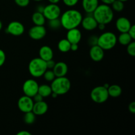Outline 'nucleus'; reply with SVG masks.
<instances>
[{"mask_svg": "<svg viewBox=\"0 0 135 135\" xmlns=\"http://www.w3.org/2000/svg\"><path fill=\"white\" fill-rule=\"evenodd\" d=\"M133 40L128 32H122L117 38V42L122 46H127Z\"/></svg>", "mask_w": 135, "mask_h": 135, "instance_id": "24", "label": "nucleus"}, {"mask_svg": "<svg viewBox=\"0 0 135 135\" xmlns=\"http://www.w3.org/2000/svg\"><path fill=\"white\" fill-rule=\"evenodd\" d=\"M79 49V45L78 44H71V50L70 51H76Z\"/></svg>", "mask_w": 135, "mask_h": 135, "instance_id": "38", "label": "nucleus"}, {"mask_svg": "<svg viewBox=\"0 0 135 135\" xmlns=\"http://www.w3.org/2000/svg\"><path fill=\"white\" fill-rule=\"evenodd\" d=\"M46 67H47V69H53L55 65V61L53 60V59H50V60L46 61Z\"/></svg>", "mask_w": 135, "mask_h": 135, "instance_id": "34", "label": "nucleus"}, {"mask_svg": "<svg viewBox=\"0 0 135 135\" xmlns=\"http://www.w3.org/2000/svg\"><path fill=\"white\" fill-rule=\"evenodd\" d=\"M127 51L130 56H135V42L133 40L127 46Z\"/></svg>", "mask_w": 135, "mask_h": 135, "instance_id": "29", "label": "nucleus"}, {"mask_svg": "<svg viewBox=\"0 0 135 135\" xmlns=\"http://www.w3.org/2000/svg\"><path fill=\"white\" fill-rule=\"evenodd\" d=\"M50 86L52 90V92H54L58 96H61L68 93L71 89V84L69 79L65 76L55 77V79L51 82Z\"/></svg>", "mask_w": 135, "mask_h": 135, "instance_id": "3", "label": "nucleus"}, {"mask_svg": "<svg viewBox=\"0 0 135 135\" xmlns=\"http://www.w3.org/2000/svg\"><path fill=\"white\" fill-rule=\"evenodd\" d=\"M48 26L52 30H58L61 26L60 18H55V19L50 20L48 22Z\"/></svg>", "mask_w": 135, "mask_h": 135, "instance_id": "27", "label": "nucleus"}, {"mask_svg": "<svg viewBox=\"0 0 135 135\" xmlns=\"http://www.w3.org/2000/svg\"><path fill=\"white\" fill-rule=\"evenodd\" d=\"M97 28L100 30H104V29L105 28V25H104V24H102V23H98V24Z\"/></svg>", "mask_w": 135, "mask_h": 135, "instance_id": "41", "label": "nucleus"}, {"mask_svg": "<svg viewBox=\"0 0 135 135\" xmlns=\"http://www.w3.org/2000/svg\"><path fill=\"white\" fill-rule=\"evenodd\" d=\"M99 5L98 0H83L82 6L86 13H92Z\"/></svg>", "mask_w": 135, "mask_h": 135, "instance_id": "19", "label": "nucleus"}, {"mask_svg": "<svg viewBox=\"0 0 135 135\" xmlns=\"http://www.w3.org/2000/svg\"><path fill=\"white\" fill-rule=\"evenodd\" d=\"M39 84L34 79H28L22 85V91L26 96L32 98L38 93Z\"/></svg>", "mask_w": 135, "mask_h": 135, "instance_id": "8", "label": "nucleus"}, {"mask_svg": "<svg viewBox=\"0 0 135 135\" xmlns=\"http://www.w3.org/2000/svg\"><path fill=\"white\" fill-rule=\"evenodd\" d=\"M6 60V55L4 51L1 49H0V67L3 65Z\"/></svg>", "mask_w": 135, "mask_h": 135, "instance_id": "33", "label": "nucleus"}, {"mask_svg": "<svg viewBox=\"0 0 135 135\" xmlns=\"http://www.w3.org/2000/svg\"><path fill=\"white\" fill-rule=\"evenodd\" d=\"M71 45L69 41L67 38L61 39L58 42L57 47L59 51L62 53H67L71 50Z\"/></svg>", "mask_w": 135, "mask_h": 135, "instance_id": "22", "label": "nucleus"}, {"mask_svg": "<svg viewBox=\"0 0 135 135\" xmlns=\"http://www.w3.org/2000/svg\"><path fill=\"white\" fill-rule=\"evenodd\" d=\"M39 57L45 61L53 59L54 51L53 50L48 46H43L39 50Z\"/></svg>", "mask_w": 135, "mask_h": 135, "instance_id": "18", "label": "nucleus"}, {"mask_svg": "<svg viewBox=\"0 0 135 135\" xmlns=\"http://www.w3.org/2000/svg\"><path fill=\"white\" fill-rule=\"evenodd\" d=\"M44 79L47 82H52L56 77L52 69H47L43 75Z\"/></svg>", "mask_w": 135, "mask_h": 135, "instance_id": "28", "label": "nucleus"}, {"mask_svg": "<svg viewBox=\"0 0 135 135\" xmlns=\"http://www.w3.org/2000/svg\"><path fill=\"white\" fill-rule=\"evenodd\" d=\"M103 86H104V87H105V88H108V87H109V84H108V83H105V84H104V85H103Z\"/></svg>", "mask_w": 135, "mask_h": 135, "instance_id": "45", "label": "nucleus"}, {"mask_svg": "<svg viewBox=\"0 0 135 135\" xmlns=\"http://www.w3.org/2000/svg\"><path fill=\"white\" fill-rule=\"evenodd\" d=\"M32 99H33V101H34V102H38L42 101V100H44V98L42 97V96H41L40 94L37 93V94H36L34 96H33Z\"/></svg>", "mask_w": 135, "mask_h": 135, "instance_id": "36", "label": "nucleus"}, {"mask_svg": "<svg viewBox=\"0 0 135 135\" xmlns=\"http://www.w3.org/2000/svg\"><path fill=\"white\" fill-rule=\"evenodd\" d=\"M89 54L92 61L95 62H100L104 59V50L98 45H96L90 47Z\"/></svg>", "mask_w": 135, "mask_h": 135, "instance_id": "13", "label": "nucleus"}, {"mask_svg": "<svg viewBox=\"0 0 135 135\" xmlns=\"http://www.w3.org/2000/svg\"><path fill=\"white\" fill-rule=\"evenodd\" d=\"M14 1L18 6L21 7H25L29 5L30 0H14Z\"/></svg>", "mask_w": 135, "mask_h": 135, "instance_id": "31", "label": "nucleus"}, {"mask_svg": "<svg viewBox=\"0 0 135 135\" xmlns=\"http://www.w3.org/2000/svg\"><path fill=\"white\" fill-rule=\"evenodd\" d=\"M34 103L32 98L24 95L18 99L17 105L19 110L25 113L32 110Z\"/></svg>", "mask_w": 135, "mask_h": 135, "instance_id": "9", "label": "nucleus"}, {"mask_svg": "<svg viewBox=\"0 0 135 135\" xmlns=\"http://www.w3.org/2000/svg\"><path fill=\"white\" fill-rule=\"evenodd\" d=\"M46 33L47 31L44 26L34 25L29 30L28 36L31 39L34 40H40L46 36Z\"/></svg>", "mask_w": 135, "mask_h": 135, "instance_id": "11", "label": "nucleus"}, {"mask_svg": "<svg viewBox=\"0 0 135 135\" xmlns=\"http://www.w3.org/2000/svg\"><path fill=\"white\" fill-rule=\"evenodd\" d=\"M33 1H43V0H33Z\"/></svg>", "mask_w": 135, "mask_h": 135, "instance_id": "48", "label": "nucleus"}, {"mask_svg": "<svg viewBox=\"0 0 135 135\" xmlns=\"http://www.w3.org/2000/svg\"><path fill=\"white\" fill-rule=\"evenodd\" d=\"M36 116V115L32 111L25 113V115L23 117L24 122L27 125H32L35 122Z\"/></svg>", "mask_w": 135, "mask_h": 135, "instance_id": "25", "label": "nucleus"}, {"mask_svg": "<svg viewBox=\"0 0 135 135\" xmlns=\"http://www.w3.org/2000/svg\"><path fill=\"white\" fill-rule=\"evenodd\" d=\"M17 135H31V133L26 131H21L17 133Z\"/></svg>", "mask_w": 135, "mask_h": 135, "instance_id": "39", "label": "nucleus"}, {"mask_svg": "<svg viewBox=\"0 0 135 135\" xmlns=\"http://www.w3.org/2000/svg\"><path fill=\"white\" fill-rule=\"evenodd\" d=\"M48 110V105L44 100L38 102H34L32 112L36 115H43Z\"/></svg>", "mask_w": 135, "mask_h": 135, "instance_id": "16", "label": "nucleus"}, {"mask_svg": "<svg viewBox=\"0 0 135 135\" xmlns=\"http://www.w3.org/2000/svg\"><path fill=\"white\" fill-rule=\"evenodd\" d=\"M46 70V61L40 57L34 58L28 64V71L33 77L39 78L42 76Z\"/></svg>", "mask_w": 135, "mask_h": 135, "instance_id": "4", "label": "nucleus"}, {"mask_svg": "<svg viewBox=\"0 0 135 135\" xmlns=\"http://www.w3.org/2000/svg\"><path fill=\"white\" fill-rule=\"evenodd\" d=\"M108 88L104 86H98L92 90L90 92L91 100L97 104H103L109 98Z\"/></svg>", "mask_w": 135, "mask_h": 135, "instance_id": "6", "label": "nucleus"}, {"mask_svg": "<svg viewBox=\"0 0 135 135\" xmlns=\"http://www.w3.org/2000/svg\"><path fill=\"white\" fill-rule=\"evenodd\" d=\"M86 16L83 18L81 21L82 26L84 30L87 31H92L97 28L98 22L93 17L92 13H86Z\"/></svg>", "mask_w": 135, "mask_h": 135, "instance_id": "12", "label": "nucleus"}, {"mask_svg": "<svg viewBox=\"0 0 135 135\" xmlns=\"http://www.w3.org/2000/svg\"><path fill=\"white\" fill-rule=\"evenodd\" d=\"M79 0H63V2L66 6L67 7H74L79 3Z\"/></svg>", "mask_w": 135, "mask_h": 135, "instance_id": "32", "label": "nucleus"}, {"mask_svg": "<svg viewBox=\"0 0 135 135\" xmlns=\"http://www.w3.org/2000/svg\"><path fill=\"white\" fill-rule=\"evenodd\" d=\"M119 1H123V2H126V1H129V0H119Z\"/></svg>", "mask_w": 135, "mask_h": 135, "instance_id": "47", "label": "nucleus"}, {"mask_svg": "<svg viewBox=\"0 0 135 135\" xmlns=\"http://www.w3.org/2000/svg\"><path fill=\"white\" fill-rule=\"evenodd\" d=\"M48 1L50 3L57 4L60 1V0H48Z\"/></svg>", "mask_w": 135, "mask_h": 135, "instance_id": "43", "label": "nucleus"}, {"mask_svg": "<svg viewBox=\"0 0 135 135\" xmlns=\"http://www.w3.org/2000/svg\"><path fill=\"white\" fill-rule=\"evenodd\" d=\"M52 70L56 77L65 76L68 73V66L65 62L59 61L55 63Z\"/></svg>", "mask_w": 135, "mask_h": 135, "instance_id": "17", "label": "nucleus"}, {"mask_svg": "<svg viewBox=\"0 0 135 135\" xmlns=\"http://www.w3.org/2000/svg\"><path fill=\"white\" fill-rule=\"evenodd\" d=\"M25 26L18 21H12L8 25L6 31L8 34L14 36H20L25 32Z\"/></svg>", "mask_w": 135, "mask_h": 135, "instance_id": "10", "label": "nucleus"}, {"mask_svg": "<svg viewBox=\"0 0 135 135\" xmlns=\"http://www.w3.org/2000/svg\"><path fill=\"white\" fill-rule=\"evenodd\" d=\"M46 19L43 13L36 11L34 12L32 16V21L34 25H39V26H44L46 23Z\"/></svg>", "mask_w": 135, "mask_h": 135, "instance_id": "20", "label": "nucleus"}, {"mask_svg": "<svg viewBox=\"0 0 135 135\" xmlns=\"http://www.w3.org/2000/svg\"><path fill=\"white\" fill-rule=\"evenodd\" d=\"M61 26L66 30L77 28L81 24L83 15L76 9H69L60 16Z\"/></svg>", "mask_w": 135, "mask_h": 135, "instance_id": "1", "label": "nucleus"}, {"mask_svg": "<svg viewBox=\"0 0 135 135\" xmlns=\"http://www.w3.org/2000/svg\"><path fill=\"white\" fill-rule=\"evenodd\" d=\"M43 14L45 18L50 21L59 18L61 15V11L57 4L50 3L44 7Z\"/></svg>", "mask_w": 135, "mask_h": 135, "instance_id": "7", "label": "nucleus"}, {"mask_svg": "<svg viewBox=\"0 0 135 135\" xmlns=\"http://www.w3.org/2000/svg\"><path fill=\"white\" fill-rule=\"evenodd\" d=\"M98 36H97L96 35H92L88 37L87 42H88V45L92 47V46L98 45Z\"/></svg>", "mask_w": 135, "mask_h": 135, "instance_id": "30", "label": "nucleus"}, {"mask_svg": "<svg viewBox=\"0 0 135 135\" xmlns=\"http://www.w3.org/2000/svg\"><path fill=\"white\" fill-rule=\"evenodd\" d=\"M108 92L109 96L112 98H117L121 96L122 94V88L117 84L109 85L108 88Z\"/></svg>", "mask_w": 135, "mask_h": 135, "instance_id": "21", "label": "nucleus"}, {"mask_svg": "<svg viewBox=\"0 0 135 135\" xmlns=\"http://www.w3.org/2000/svg\"><path fill=\"white\" fill-rule=\"evenodd\" d=\"M117 38L115 34L112 32H105L102 33L98 40V45L103 50H109L116 46Z\"/></svg>", "mask_w": 135, "mask_h": 135, "instance_id": "5", "label": "nucleus"}, {"mask_svg": "<svg viewBox=\"0 0 135 135\" xmlns=\"http://www.w3.org/2000/svg\"><path fill=\"white\" fill-rule=\"evenodd\" d=\"M124 2L119 0H115L112 3V9L116 12H121L124 9Z\"/></svg>", "mask_w": 135, "mask_h": 135, "instance_id": "26", "label": "nucleus"}, {"mask_svg": "<svg viewBox=\"0 0 135 135\" xmlns=\"http://www.w3.org/2000/svg\"><path fill=\"white\" fill-rule=\"evenodd\" d=\"M82 38L81 32L77 28L67 30V39L71 44H78L80 42Z\"/></svg>", "mask_w": 135, "mask_h": 135, "instance_id": "15", "label": "nucleus"}, {"mask_svg": "<svg viewBox=\"0 0 135 135\" xmlns=\"http://www.w3.org/2000/svg\"><path fill=\"white\" fill-rule=\"evenodd\" d=\"M51 96L53 98H56V97H57L58 95L56 94L55 93H54V92H52V93L51 94Z\"/></svg>", "mask_w": 135, "mask_h": 135, "instance_id": "44", "label": "nucleus"}, {"mask_svg": "<svg viewBox=\"0 0 135 135\" xmlns=\"http://www.w3.org/2000/svg\"><path fill=\"white\" fill-rule=\"evenodd\" d=\"M2 26H3L2 22H1V21H0V30H1V28H2Z\"/></svg>", "mask_w": 135, "mask_h": 135, "instance_id": "46", "label": "nucleus"}, {"mask_svg": "<svg viewBox=\"0 0 135 135\" xmlns=\"http://www.w3.org/2000/svg\"><path fill=\"white\" fill-rule=\"evenodd\" d=\"M131 22L127 18L124 17H119L117 19L115 26L119 32H127L131 26Z\"/></svg>", "mask_w": 135, "mask_h": 135, "instance_id": "14", "label": "nucleus"}, {"mask_svg": "<svg viewBox=\"0 0 135 135\" xmlns=\"http://www.w3.org/2000/svg\"><path fill=\"white\" fill-rule=\"evenodd\" d=\"M38 93L40 94L44 98L51 96V94L52 93V90H51V86L48 84H42L40 86L39 85Z\"/></svg>", "mask_w": 135, "mask_h": 135, "instance_id": "23", "label": "nucleus"}, {"mask_svg": "<svg viewBox=\"0 0 135 135\" xmlns=\"http://www.w3.org/2000/svg\"><path fill=\"white\" fill-rule=\"evenodd\" d=\"M129 33V35L131 36V37L132 38V39L134 40L135 39V26L134 25H132L131 28H129V31L127 32Z\"/></svg>", "mask_w": 135, "mask_h": 135, "instance_id": "35", "label": "nucleus"}, {"mask_svg": "<svg viewBox=\"0 0 135 135\" xmlns=\"http://www.w3.org/2000/svg\"><path fill=\"white\" fill-rule=\"evenodd\" d=\"M92 14L98 23L104 24L105 25L110 23L113 21L114 17L113 11L112 7L109 5L104 3L98 5Z\"/></svg>", "mask_w": 135, "mask_h": 135, "instance_id": "2", "label": "nucleus"}, {"mask_svg": "<svg viewBox=\"0 0 135 135\" xmlns=\"http://www.w3.org/2000/svg\"><path fill=\"white\" fill-rule=\"evenodd\" d=\"M128 109H129V111L131 113L134 114L135 113V102H132L129 104Z\"/></svg>", "mask_w": 135, "mask_h": 135, "instance_id": "37", "label": "nucleus"}, {"mask_svg": "<svg viewBox=\"0 0 135 135\" xmlns=\"http://www.w3.org/2000/svg\"><path fill=\"white\" fill-rule=\"evenodd\" d=\"M44 8V7L42 6V5H39V6H38V7H37V11H36L40 12V13H43Z\"/></svg>", "mask_w": 135, "mask_h": 135, "instance_id": "42", "label": "nucleus"}, {"mask_svg": "<svg viewBox=\"0 0 135 135\" xmlns=\"http://www.w3.org/2000/svg\"><path fill=\"white\" fill-rule=\"evenodd\" d=\"M115 0H101L102 2L104 4H106V5H112V3Z\"/></svg>", "mask_w": 135, "mask_h": 135, "instance_id": "40", "label": "nucleus"}]
</instances>
